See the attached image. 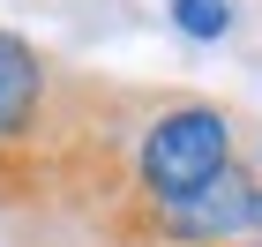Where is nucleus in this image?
Instances as JSON below:
<instances>
[{
  "label": "nucleus",
  "mask_w": 262,
  "mask_h": 247,
  "mask_svg": "<svg viewBox=\"0 0 262 247\" xmlns=\"http://www.w3.org/2000/svg\"><path fill=\"white\" fill-rule=\"evenodd\" d=\"M165 15H172V30L180 38H195V45H217L225 30H232V0H165Z\"/></svg>",
  "instance_id": "nucleus-1"
},
{
  "label": "nucleus",
  "mask_w": 262,
  "mask_h": 247,
  "mask_svg": "<svg viewBox=\"0 0 262 247\" xmlns=\"http://www.w3.org/2000/svg\"><path fill=\"white\" fill-rule=\"evenodd\" d=\"M217 247H262V240H255V232H240V240H217Z\"/></svg>",
  "instance_id": "nucleus-2"
},
{
  "label": "nucleus",
  "mask_w": 262,
  "mask_h": 247,
  "mask_svg": "<svg viewBox=\"0 0 262 247\" xmlns=\"http://www.w3.org/2000/svg\"><path fill=\"white\" fill-rule=\"evenodd\" d=\"M247 232H255V240H262V187H255V225H247Z\"/></svg>",
  "instance_id": "nucleus-3"
}]
</instances>
